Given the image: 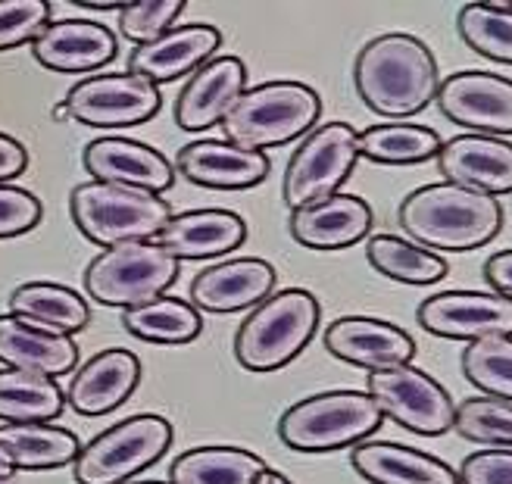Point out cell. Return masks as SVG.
<instances>
[{"mask_svg": "<svg viewBox=\"0 0 512 484\" xmlns=\"http://www.w3.org/2000/svg\"><path fill=\"white\" fill-rule=\"evenodd\" d=\"M29 169V150H25L16 138L0 132V185L13 182L16 175Z\"/></svg>", "mask_w": 512, "mask_h": 484, "instance_id": "60d3db41", "label": "cell"}, {"mask_svg": "<svg viewBox=\"0 0 512 484\" xmlns=\"http://www.w3.org/2000/svg\"><path fill=\"white\" fill-rule=\"evenodd\" d=\"M219 44H222V35L216 25H207V22L172 25V29L166 35H160L157 41L132 50V57H128V72L141 75V79H147L153 85L182 79L185 72L210 63Z\"/></svg>", "mask_w": 512, "mask_h": 484, "instance_id": "44dd1931", "label": "cell"}, {"mask_svg": "<svg viewBox=\"0 0 512 484\" xmlns=\"http://www.w3.org/2000/svg\"><path fill=\"white\" fill-rule=\"evenodd\" d=\"M291 238L310 250H344L372 232V207L356 194H331L291 213Z\"/></svg>", "mask_w": 512, "mask_h": 484, "instance_id": "7402d4cb", "label": "cell"}, {"mask_svg": "<svg viewBox=\"0 0 512 484\" xmlns=\"http://www.w3.org/2000/svg\"><path fill=\"white\" fill-rule=\"evenodd\" d=\"M85 10H125V4H100V0H85V4H82Z\"/></svg>", "mask_w": 512, "mask_h": 484, "instance_id": "f6af8a7d", "label": "cell"}, {"mask_svg": "<svg viewBox=\"0 0 512 484\" xmlns=\"http://www.w3.org/2000/svg\"><path fill=\"white\" fill-rule=\"evenodd\" d=\"M441 144V135L428 125L381 122L360 132V157L381 166H413L438 157Z\"/></svg>", "mask_w": 512, "mask_h": 484, "instance_id": "f546056e", "label": "cell"}, {"mask_svg": "<svg viewBox=\"0 0 512 484\" xmlns=\"http://www.w3.org/2000/svg\"><path fill=\"white\" fill-rule=\"evenodd\" d=\"M50 25L47 0H0V50L35 44Z\"/></svg>", "mask_w": 512, "mask_h": 484, "instance_id": "74e56055", "label": "cell"}, {"mask_svg": "<svg viewBox=\"0 0 512 484\" xmlns=\"http://www.w3.org/2000/svg\"><path fill=\"white\" fill-rule=\"evenodd\" d=\"M175 172H182V178L197 188L244 191L266 182L269 160L260 150H244L225 138H200L178 150Z\"/></svg>", "mask_w": 512, "mask_h": 484, "instance_id": "9a60e30c", "label": "cell"}, {"mask_svg": "<svg viewBox=\"0 0 512 484\" xmlns=\"http://www.w3.org/2000/svg\"><path fill=\"white\" fill-rule=\"evenodd\" d=\"M256 484H291V478H285V475H281V472H275V469H263V475L260 478H256Z\"/></svg>", "mask_w": 512, "mask_h": 484, "instance_id": "ee69618b", "label": "cell"}, {"mask_svg": "<svg viewBox=\"0 0 512 484\" xmlns=\"http://www.w3.org/2000/svg\"><path fill=\"white\" fill-rule=\"evenodd\" d=\"M416 319L431 335L472 344L491 335H512V300L494 291H441L419 303Z\"/></svg>", "mask_w": 512, "mask_h": 484, "instance_id": "4fadbf2b", "label": "cell"}, {"mask_svg": "<svg viewBox=\"0 0 512 484\" xmlns=\"http://www.w3.org/2000/svg\"><path fill=\"white\" fill-rule=\"evenodd\" d=\"M484 278L494 288V294L512 300V250H500L484 263Z\"/></svg>", "mask_w": 512, "mask_h": 484, "instance_id": "b9f144b4", "label": "cell"}, {"mask_svg": "<svg viewBox=\"0 0 512 484\" xmlns=\"http://www.w3.org/2000/svg\"><path fill=\"white\" fill-rule=\"evenodd\" d=\"M366 260L378 275L400 285H434L450 269L434 250L400 235H372L366 244Z\"/></svg>", "mask_w": 512, "mask_h": 484, "instance_id": "4dcf8cb0", "label": "cell"}, {"mask_svg": "<svg viewBox=\"0 0 512 484\" xmlns=\"http://www.w3.org/2000/svg\"><path fill=\"white\" fill-rule=\"evenodd\" d=\"M66 394L57 378L0 369V419L4 422H50L63 413Z\"/></svg>", "mask_w": 512, "mask_h": 484, "instance_id": "1f68e13d", "label": "cell"}, {"mask_svg": "<svg viewBox=\"0 0 512 484\" xmlns=\"http://www.w3.org/2000/svg\"><path fill=\"white\" fill-rule=\"evenodd\" d=\"M50 116H54V122H66V119H72V116H69V107H66V100H63V104H54V113H50Z\"/></svg>", "mask_w": 512, "mask_h": 484, "instance_id": "bcb514c9", "label": "cell"}, {"mask_svg": "<svg viewBox=\"0 0 512 484\" xmlns=\"http://www.w3.org/2000/svg\"><path fill=\"white\" fill-rule=\"evenodd\" d=\"M322 113V97L303 82H263L247 88L222 119V135L244 150L281 147L310 135Z\"/></svg>", "mask_w": 512, "mask_h": 484, "instance_id": "3957f363", "label": "cell"}, {"mask_svg": "<svg viewBox=\"0 0 512 484\" xmlns=\"http://www.w3.org/2000/svg\"><path fill=\"white\" fill-rule=\"evenodd\" d=\"M41 213H44L41 200L32 191L0 185V238H16L32 232L41 222Z\"/></svg>", "mask_w": 512, "mask_h": 484, "instance_id": "f35d334b", "label": "cell"}, {"mask_svg": "<svg viewBox=\"0 0 512 484\" xmlns=\"http://www.w3.org/2000/svg\"><path fill=\"white\" fill-rule=\"evenodd\" d=\"M366 394L375 400L384 419L425 438H441L453 428L456 403L438 378L413 363L375 369L366 378Z\"/></svg>", "mask_w": 512, "mask_h": 484, "instance_id": "30bf717a", "label": "cell"}, {"mask_svg": "<svg viewBox=\"0 0 512 484\" xmlns=\"http://www.w3.org/2000/svg\"><path fill=\"white\" fill-rule=\"evenodd\" d=\"M0 444L13 456L16 469L44 472L79 460L82 444L69 428L47 422H7L0 428Z\"/></svg>", "mask_w": 512, "mask_h": 484, "instance_id": "4316f807", "label": "cell"}, {"mask_svg": "<svg viewBox=\"0 0 512 484\" xmlns=\"http://www.w3.org/2000/svg\"><path fill=\"white\" fill-rule=\"evenodd\" d=\"M0 363H7V369L57 378L79 363V344L63 331L4 313L0 316Z\"/></svg>", "mask_w": 512, "mask_h": 484, "instance_id": "603a6c76", "label": "cell"}, {"mask_svg": "<svg viewBox=\"0 0 512 484\" xmlns=\"http://www.w3.org/2000/svg\"><path fill=\"white\" fill-rule=\"evenodd\" d=\"M178 263L157 241L104 247L85 269V291L104 307L132 310L163 297L178 278Z\"/></svg>", "mask_w": 512, "mask_h": 484, "instance_id": "52a82bcc", "label": "cell"}, {"mask_svg": "<svg viewBox=\"0 0 512 484\" xmlns=\"http://www.w3.org/2000/svg\"><path fill=\"white\" fill-rule=\"evenodd\" d=\"M350 466L369 484H463L459 472L438 456L394 441L356 444Z\"/></svg>", "mask_w": 512, "mask_h": 484, "instance_id": "484cf974", "label": "cell"}, {"mask_svg": "<svg viewBox=\"0 0 512 484\" xmlns=\"http://www.w3.org/2000/svg\"><path fill=\"white\" fill-rule=\"evenodd\" d=\"M275 288V269L260 257H238L194 275L191 303L203 313H238L260 307Z\"/></svg>", "mask_w": 512, "mask_h": 484, "instance_id": "d6986e66", "label": "cell"}, {"mask_svg": "<svg viewBox=\"0 0 512 484\" xmlns=\"http://www.w3.org/2000/svg\"><path fill=\"white\" fill-rule=\"evenodd\" d=\"M122 325L150 344H188L200 335L203 319L194 303L163 294L141 307L122 310Z\"/></svg>", "mask_w": 512, "mask_h": 484, "instance_id": "d6a6232c", "label": "cell"}, {"mask_svg": "<svg viewBox=\"0 0 512 484\" xmlns=\"http://www.w3.org/2000/svg\"><path fill=\"white\" fill-rule=\"evenodd\" d=\"M69 213L79 232L100 247L157 238L172 219V207L160 194L107 182L75 185Z\"/></svg>", "mask_w": 512, "mask_h": 484, "instance_id": "8992f818", "label": "cell"}, {"mask_svg": "<svg viewBox=\"0 0 512 484\" xmlns=\"http://www.w3.org/2000/svg\"><path fill=\"white\" fill-rule=\"evenodd\" d=\"M266 463L244 447H194L169 469V484H256Z\"/></svg>", "mask_w": 512, "mask_h": 484, "instance_id": "83f0119b", "label": "cell"}, {"mask_svg": "<svg viewBox=\"0 0 512 484\" xmlns=\"http://www.w3.org/2000/svg\"><path fill=\"white\" fill-rule=\"evenodd\" d=\"M441 113L475 135H512V79L497 72L466 69L441 82Z\"/></svg>", "mask_w": 512, "mask_h": 484, "instance_id": "7c38bea8", "label": "cell"}, {"mask_svg": "<svg viewBox=\"0 0 512 484\" xmlns=\"http://www.w3.org/2000/svg\"><path fill=\"white\" fill-rule=\"evenodd\" d=\"M456 32L484 60L512 66V4H466L456 13Z\"/></svg>", "mask_w": 512, "mask_h": 484, "instance_id": "836d02e7", "label": "cell"}, {"mask_svg": "<svg viewBox=\"0 0 512 484\" xmlns=\"http://www.w3.org/2000/svg\"><path fill=\"white\" fill-rule=\"evenodd\" d=\"M453 428L466 441L512 450V403L497 397H469L456 406Z\"/></svg>", "mask_w": 512, "mask_h": 484, "instance_id": "d590c367", "label": "cell"}, {"mask_svg": "<svg viewBox=\"0 0 512 484\" xmlns=\"http://www.w3.org/2000/svg\"><path fill=\"white\" fill-rule=\"evenodd\" d=\"M128 484V481H125ZM132 484H163V481H132Z\"/></svg>", "mask_w": 512, "mask_h": 484, "instance_id": "7dc6e473", "label": "cell"}, {"mask_svg": "<svg viewBox=\"0 0 512 484\" xmlns=\"http://www.w3.org/2000/svg\"><path fill=\"white\" fill-rule=\"evenodd\" d=\"M10 313L22 316L35 325L63 331V335H75L82 331L91 319L88 300L66 285L54 282H25L10 294Z\"/></svg>", "mask_w": 512, "mask_h": 484, "instance_id": "f1b7e54d", "label": "cell"}, {"mask_svg": "<svg viewBox=\"0 0 512 484\" xmlns=\"http://www.w3.org/2000/svg\"><path fill=\"white\" fill-rule=\"evenodd\" d=\"M82 160H85V169L94 182L144 188L153 194H160L175 185V166L160 154L157 147L122 138V135L94 138L85 147Z\"/></svg>", "mask_w": 512, "mask_h": 484, "instance_id": "2e32d148", "label": "cell"}, {"mask_svg": "<svg viewBox=\"0 0 512 484\" xmlns=\"http://www.w3.org/2000/svg\"><path fill=\"white\" fill-rule=\"evenodd\" d=\"M16 472H19V469H16V463H13V456L7 453L4 444H0V481H10Z\"/></svg>", "mask_w": 512, "mask_h": 484, "instance_id": "7bdbcfd3", "label": "cell"}, {"mask_svg": "<svg viewBox=\"0 0 512 484\" xmlns=\"http://www.w3.org/2000/svg\"><path fill=\"white\" fill-rule=\"evenodd\" d=\"M244 238H247V222L238 213L207 207V210L172 216L157 235V244L182 263V260L225 257V253L238 250Z\"/></svg>", "mask_w": 512, "mask_h": 484, "instance_id": "cb8c5ba5", "label": "cell"}, {"mask_svg": "<svg viewBox=\"0 0 512 484\" xmlns=\"http://www.w3.org/2000/svg\"><path fill=\"white\" fill-rule=\"evenodd\" d=\"M463 375L484 397L512 403V335H491L463 350Z\"/></svg>", "mask_w": 512, "mask_h": 484, "instance_id": "e575fe53", "label": "cell"}, {"mask_svg": "<svg viewBox=\"0 0 512 484\" xmlns=\"http://www.w3.org/2000/svg\"><path fill=\"white\" fill-rule=\"evenodd\" d=\"M438 169L444 182L481 194H512V141L494 135H456L441 144Z\"/></svg>", "mask_w": 512, "mask_h": 484, "instance_id": "e0dca14e", "label": "cell"}, {"mask_svg": "<svg viewBox=\"0 0 512 484\" xmlns=\"http://www.w3.org/2000/svg\"><path fill=\"white\" fill-rule=\"evenodd\" d=\"M400 228L428 250L466 253L491 244L503 228V207L491 194L453 182L422 185L400 203Z\"/></svg>", "mask_w": 512, "mask_h": 484, "instance_id": "7a4b0ae2", "label": "cell"}, {"mask_svg": "<svg viewBox=\"0 0 512 484\" xmlns=\"http://www.w3.org/2000/svg\"><path fill=\"white\" fill-rule=\"evenodd\" d=\"M360 160V132L347 122H325L300 141L285 169V207L303 210L338 194Z\"/></svg>", "mask_w": 512, "mask_h": 484, "instance_id": "ba28073f", "label": "cell"}, {"mask_svg": "<svg viewBox=\"0 0 512 484\" xmlns=\"http://www.w3.org/2000/svg\"><path fill=\"white\" fill-rule=\"evenodd\" d=\"M182 10L185 0H141V4H125V10L119 13V32L138 47L150 44L172 29V22L182 16Z\"/></svg>", "mask_w": 512, "mask_h": 484, "instance_id": "8d00e7d4", "label": "cell"}, {"mask_svg": "<svg viewBox=\"0 0 512 484\" xmlns=\"http://www.w3.org/2000/svg\"><path fill=\"white\" fill-rule=\"evenodd\" d=\"M463 484H512V450H481L459 466Z\"/></svg>", "mask_w": 512, "mask_h": 484, "instance_id": "ab89813d", "label": "cell"}, {"mask_svg": "<svg viewBox=\"0 0 512 484\" xmlns=\"http://www.w3.org/2000/svg\"><path fill=\"white\" fill-rule=\"evenodd\" d=\"M384 416L366 391H322L288 406L278 419V438L297 453H331L363 444Z\"/></svg>", "mask_w": 512, "mask_h": 484, "instance_id": "5b68a950", "label": "cell"}, {"mask_svg": "<svg viewBox=\"0 0 512 484\" xmlns=\"http://www.w3.org/2000/svg\"><path fill=\"white\" fill-rule=\"evenodd\" d=\"M322 307L316 294L303 288H285L269 294L238 328L235 360L247 372H275L294 363L310 347L319 328Z\"/></svg>", "mask_w": 512, "mask_h": 484, "instance_id": "277c9868", "label": "cell"}, {"mask_svg": "<svg viewBox=\"0 0 512 484\" xmlns=\"http://www.w3.org/2000/svg\"><path fill=\"white\" fill-rule=\"evenodd\" d=\"M172 444V425L157 413L132 416L91 444L82 447L75 460V481L79 484H125L138 472L150 469Z\"/></svg>", "mask_w": 512, "mask_h": 484, "instance_id": "9c48e42d", "label": "cell"}, {"mask_svg": "<svg viewBox=\"0 0 512 484\" xmlns=\"http://www.w3.org/2000/svg\"><path fill=\"white\" fill-rule=\"evenodd\" d=\"M325 350L360 369L406 366L416 356V341L388 319L341 316L325 328Z\"/></svg>", "mask_w": 512, "mask_h": 484, "instance_id": "5bb4252c", "label": "cell"}, {"mask_svg": "<svg viewBox=\"0 0 512 484\" xmlns=\"http://www.w3.org/2000/svg\"><path fill=\"white\" fill-rule=\"evenodd\" d=\"M247 66L241 57H213L203 63L191 82L175 100V122L185 132H207L222 125L225 113L235 107V100L247 91Z\"/></svg>", "mask_w": 512, "mask_h": 484, "instance_id": "ac0fdd59", "label": "cell"}, {"mask_svg": "<svg viewBox=\"0 0 512 484\" xmlns=\"http://www.w3.org/2000/svg\"><path fill=\"white\" fill-rule=\"evenodd\" d=\"M353 85L372 113L400 122L422 113L438 97V60L416 35L388 32L372 38L356 54Z\"/></svg>", "mask_w": 512, "mask_h": 484, "instance_id": "6da1fadb", "label": "cell"}, {"mask_svg": "<svg viewBox=\"0 0 512 484\" xmlns=\"http://www.w3.org/2000/svg\"><path fill=\"white\" fill-rule=\"evenodd\" d=\"M141 363L132 350L110 347L91 356L66 385V403L79 416H107L138 391Z\"/></svg>", "mask_w": 512, "mask_h": 484, "instance_id": "ffe728a7", "label": "cell"}, {"mask_svg": "<svg viewBox=\"0 0 512 484\" xmlns=\"http://www.w3.org/2000/svg\"><path fill=\"white\" fill-rule=\"evenodd\" d=\"M66 107L72 119L91 129H125V125H141L157 116L163 94L135 72H107L72 85Z\"/></svg>", "mask_w": 512, "mask_h": 484, "instance_id": "8fae6325", "label": "cell"}, {"mask_svg": "<svg viewBox=\"0 0 512 484\" xmlns=\"http://www.w3.org/2000/svg\"><path fill=\"white\" fill-rule=\"evenodd\" d=\"M32 54L44 69L91 72L116 57V35L100 22L57 19L35 38Z\"/></svg>", "mask_w": 512, "mask_h": 484, "instance_id": "d4e9b609", "label": "cell"}]
</instances>
